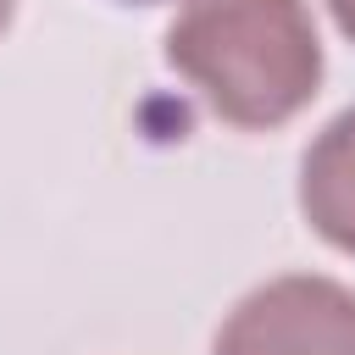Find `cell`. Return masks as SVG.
<instances>
[{
    "mask_svg": "<svg viewBox=\"0 0 355 355\" xmlns=\"http://www.w3.org/2000/svg\"><path fill=\"white\" fill-rule=\"evenodd\" d=\"M166 67L233 128H283L322 89L305 0H189L166 28Z\"/></svg>",
    "mask_w": 355,
    "mask_h": 355,
    "instance_id": "1",
    "label": "cell"
},
{
    "mask_svg": "<svg viewBox=\"0 0 355 355\" xmlns=\"http://www.w3.org/2000/svg\"><path fill=\"white\" fill-rule=\"evenodd\" d=\"M211 355H355V288L316 272L272 277L227 311Z\"/></svg>",
    "mask_w": 355,
    "mask_h": 355,
    "instance_id": "2",
    "label": "cell"
},
{
    "mask_svg": "<svg viewBox=\"0 0 355 355\" xmlns=\"http://www.w3.org/2000/svg\"><path fill=\"white\" fill-rule=\"evenodd\" d=\"M300 211L344 255H355V105L338 111L300 161Z\"/></svg>",
    "mask_w": 355,
    "mask_h": 355,
    "instance_id": "3",
    "label": "cell"
},
{
    "mask_svg": "<svg viewBox=\"0 0 355 355\" xmlns=\"http://www.w3.org/2000/svg\"><path fill=\"white\" fill-rule=\"evenodd\" d=\"M327 11H333V22H338V33L355 39V0H327Z\"/></svg>",
    "mask_w": 355,
    "mask_h": 355,
    "instance_id": "4",
    "label": "cell"
},
{
    "mask_svg": "<svg viewBox=\"0 0 355 355\" xmlns=\"http://www.w3.org/2000/svg\"><path fill=\"white\" fill-rule=\"evenodd\" d=\"M11 6H17V0H0V33H6V22H11Z\"/></svg>",
    "mask_w": 355,
    "mask_h": 355,
    "instance_id": "5",
    "label": "cell"
},
{
    "mask_svg": "<svg viewBox=\"0 0 355 355\" xmlns=\"http://www.w3.org/2000/svg\"><path fill=\"white\" fill-rule=\"evenodd\" d=\"M122 6H161V0H122Z\"/></svg>",
    "mask_w": 355,
    "mask_h": 355,
    "instance_id": "6",
    "label": "cell"
}]
</instances>
